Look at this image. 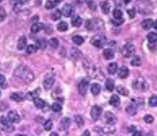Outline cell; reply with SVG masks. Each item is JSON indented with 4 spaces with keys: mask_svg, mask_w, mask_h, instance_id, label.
<instances>
[{
    "mask_svg": "<svg viewBox=\"0 0 157 136\" xmlns=\"http://www.w3.org/2000/svg\"><path fill=\"white\" fill-rule=\"evenodd\" d=\"M50 136H58V134L57 132H52L50 134Z\"/></svg>",
    "mask_w": 157,
    "mask_h": 136,
    "instance_id": "obj_54",
    "label": "cell"
},
{
    "mask_svg": "<svg viewBox=\"0 0 157 136\" xmlns=\"http://www.w3.org/2000/svg\"><path fill=\"white\" fill-rule=\"evenodd\" d=\"M61 2V1H55H55H51V0L47 1L45 3V8L47 9H52L54 8H55Z\"/></svg>",
    "mask_w": 157,
    "mask_h": 136,
    "instance_id": "obj_27",
    "label": "cell"
},
{
    "mask_svg": "<svg viewBox=\"0 0 157 136\" xmlns=\"http://www.w3.org/2000/svg\"><path fill=\"white\" fill-rule=\"evenodd\" d=\"M71 55L75 59H79L82 56V54L81 52L79 49L76 48H72L71 49Z\"/></svg>",
    "mask_w": 157,
    "mask_h": 136,
    "instance_id": "obj_31",
    "label": "cell"
},
{
    "mask_svg": "<svg viewBox=\"0 0 157 136\" xmlns=\"http://www.w3.org/2000/svg\"><path fill=\"white\" fill-rule=\"evenodd\" d=\"M52 110L55 112H58L62 110V106L58 103H54L51 106Z\"/></svg>",
    "mask_w": 157,
    "mask_h": 136,
    "instance_id": "obj_43",
    "label": "cell"
},
{
    "mask_svg": "<svg viewBox=\"0 0 157 136\" xmlns=\"http://www.w3.org/2000/svg\"><path fill=\"white\" fill-rule=\"evenodd\" d=\"M71 25L74 27H79L82 25V18L78 16V15H74L71 18Z\"/></svg>",
    "mask_w": 157,
    "mask_h": 136,
    "instance_id": "obj_17",
    "label": "cell"
},
{
    "mask_svg": "<svg viewBox=\"0 0 157 136\" xmlns=\"http://www.w3.org/2000/svg\"><path fill=\"white\" fill-rule=\"evenodd\" d=\"M144 120L147 123H152L154 121V118L151 115H146L144 117Z\"/></svg>",
    "mask_w": 157,
    "mask_h": 136,
    "instance_id": "obj_46",
    "label": "cell"
},
{
    "mask_svg": "<svg viewBox=\"0 0 157 136\" xmlns=\"http://www.w3.org/2000/svg\"><path fill=\"white\" fill-rule=\"evenodd\" d=\"M136 130V127L132 125V126H130L128 128V131L129 132H134V131Z\"/></svg>",
    "mask_w": 157,
    "mask_h": 136,
    "instance_id": "obj_50",
    "label": "cell"
},
{
    "mask_svg": "<svg viewBox=\"0 0 157 136\" xmlns=\"http://www.w3.org/2000/svg\"><path fill=\"white\" fill-rule=\"evenodd\" d=\"M5 81H6V78L4 76H3L2 74H0V86H2L5 83Z\"/></svg>",
    "mask_w": 157,
    "mask_h": 136,
    "instance_id": "obj_49",
    "label": "cell"
},
{
    "mask_svg": "<svg viewBox=\"0 0 157 136\" xmlns=\"http://www.w3.org/2000/svg\"><path fill=\"white\" fill-rule=\"evenodd\" d=\"M61 16H62V12L59 9H57L51 14V19L53 21H57L61 18Z\"/></svg>",
    "mask_w": 157,
    "mask_h": 136,
    "instance_id": "obj_34",
    "label": "cell"
},
{
    "mask_svg": "<svg viewBox=\"0 0 157 136\" xmlns=\"http://www.w3.org/2000/svg\"><path fill=\"white\" fill-rule=\"evenodd\" d=\"M72 40L73 42H74L76 45H80L82 44H83L85 42V39L84 38L79 35H76L72 38Z\"/></svg>",
    "mask_w": 157,
    "mask_h": 136,
    "instance_id": "obj_32",
    "label": "cell"
},
{
    "mask_svg": "<svg viewBox=\"0 0 157 136\" xmlns=\"http://www.w3.org/2000/svg\"><path fill=\"white\" fill-rule=\"evenodd\" d=\"M53 122L50 120H47L44 125V128L46 131H50L53 127Z\"/></svg>",
    "mask_w": 157,
    "mask_h": 136,
    "instance_id": "obj_42",
    "label": "cell"
},
{
    "mask_svg": "<svg viewBox=\"0 0 157 136\" xmlns=\"http://www.w3.org/2000/svg\"><path fill=\"white\" fill-rule=\"evenodd\" d=\"M103 23L99 18L88 19L85 22V28L88 31H96L100 30Z\"/></svg>",
    "mask_w": 157,
    "mask_h": 136,
    "instance_id": "obj_2",
    "label": "cell"
},
{
    "mask_svg": "<svg viewBox=\"0 0 157 136\" xmlns=\"http://www.w3.org/2000/svg\"><path fill=\"white\" fill-rule=\"evenodd\" d=\"M36 47H38V49H45V47L47 46V42L45 39H42L39 40V41L37 42V45H36Z\"/></svg>",
    "mask_w": 157,
    "mask_h": 136,
    "instance_id": "obj_44",
    "label": "cell"
},
{
    "mask_svg": "<svg viewBox=\"0 0 157 136\" xmlns=\"http://www.w3.org/2000/svg\"><path fill=\"white\" fill-rule=\"evenodd\" d=\"M103 57L106 59L110 60L114 58V52L111 49H106L103 52Z\"/></svg>",
    "mask_w": 157,
    "mask_h": 136,
    "instance_id": "obj_21",
    "label": "cell"
},
{
    "mask_svg": "<svg viewBox=\"0 0 157 136\" xmlns=\"http://www.w3.org/2000/svg\"><path fill=\"white\" fill-rule=\"evenodd\" d=\"M116 90H117L119 94H120V95H122V96H126L129 94L128 90L126 88H125V86L122 85H119L116 87Z\"/></svg>",
    "mask_w": 157,
    "mask_h": 136,
    "instance_id": "obj_29",
    "label": "cell"
},
{
    "mask_svg": "<svg viewBox=\"0 0 157 136\" xmlns=\"http://www.w3.org/2000/svg\"><path fill=\"white\" fill-rule=\"evenodd\" d=\"M147 38L148 41L150 43L154 44L156 42H157V33L153 32V31L149 33L147 36Z\"/></svg>",
    "mask_w": 157,
    "mask_h": 136,
    "instance_id": "obj_28",
    "label": "cell"
},
{
    "mask_svg": "<svg viewBox=\"0 0 157 136\" xmlns=\"http://www.w3.org/2000/svg\"><path fill=\"white\" fill-rule=\"evenodd\" d=\"M138 105L135 101H132L126 107V112L131 116H134L138 112Z\"/></svg>",
    "mask_w": 157,
    "mask_h": 136,
    "instance_id": "obj_7",
    "label": "cell"
},
{
    "mask_svg": "<svg viewBox=\"0 0 157 136\" xmlns=\"http://www.w3.org/2000/svg\"><path fill=\"white\" fill-rule=\"evenodd\" d=\"M74 121L76 122V123L77 124L78 127H82L84 126V120L80 115H76V116L74 117Z\"/></svg>",
    "mask_w": 157,
    "mask_h": 136,
    "instance_id": "obj_36",
    "label": "cell"
},
{
    "mask_svg": "<svg viewBox=\"0 0 157 136\" xmlns=\"http://www.w3.org/2000/svg\"><path fill=\"white\" fill-rule=\"evenodd\" d=\"M89 86V81L87 79L82 80L78 85L79 93L82 96H85L87 93L88 88Z\"/></svg>",
    "mask_w": 157,
    "mask_h": 136,
    "instance_id": "obj_5",
    "label": "cell"
},
{
    "mask_svg": "<svg viewBox=\"0 0 157 136\" xmlns=\"http://www.w3.org/2000/svg\"><path fill=\"white\" fill-rule=\"evenodd\" d=\"M107 43V38L103 35H96L90 39V44L98 49L103 48Z\"/></svg>",
    "mask_w": 157,
    "mask_h": 136,
    "instance_id": "obj_3",
    "label": "cell"
},
{
    "mask_svg": "<svg viewBox=\"0 0 157 136\" xmlns=\"http://www.w3.org/2000/svg\"><path fill=\"white\" fill-rule=\"evenodd\" d=\"M133 86L136 90H141L144 91H147L148 88V85L146 82V81H141V80H138L134 81Z\"/></svg>",
    "mask_w": 157,
    "mask_h": 136,
    "instance_id": "obj_8",
    "label": "cell"
},
{
    "mask_svg": "<svg viewBox=\"0 0 157 136\" xmlns=\"http://www.w3.org/2000/svg\"><path fill=\"white\" fill-rule=\"evenodd\" d=\"M8 118L9 121L12 123H18L20 120L19 115L14 110H11L8 113Z\"/></svg>",
    "mask_w": 157,
    "mask_h": 136,
    "instance_id": "obj_10",
    "label": "cell"
},
{
    "mask_svg": "<svg viewBox=\"0 0 157 136\" xmlns=\"http://www.w3.org/2000/svg\"><path fill=\"white\" fill-rule=\"evenodd\" d=\"M148 105L152 107L157 106V95H152V96L148 100Z\"/></svg>",
    "mask_w": 157,
    "mask_h": 136,
    "instance_id": "obj_38",
    "label": "cell"
},
{
    "mask_svg": "<svg viewBox=\"0 0 157 136\" xmlns=\"http://www.w3.org/2000/svg\"><path fill=\"white\" fill-rule=\"evenodd\" d=\"M105 86L109 91H112L115 88V81L111 78L107 79L105 82Z\"/></svg>",
    "mask_w": 157,
    "mask_h": 136,
    "instance_id": "obj_24",
    "label": "cell"
},
{
    "mask_svg": "<svg viewBox=\"0 0 157 136\" xmlns=\"http://www.w3.org/2000/svg\"><path fill=\"white\" fill-rule=\"evenodd\" d=\"M0 95H1V91H0Z\"/></svg>",
    "mask_w": 157,
    "mask_h": 136,
    "instance_id": "obj_56",
    "label": "cell"
},
{
    "mask_svg": "<svg viewBox=\"0 0 157 136\" xmlns=\"http://www.w3.org/2000/svg\"><path fill=\"white\" fill-rule=\"evenodd\" d=\"M74 11V8L72 7V6L69 4H65L63 6L62 11H61V12H62V14H63L64 16L68 17L72 15Z\"/></svg>",
    "mask_w": 157,
    "mask_h": 136,
    "instance_id": "obj_11",
    "label": "cell"
},
{
    "mask_svg": "<svg viewBox=\"0 0 157 136\" xmlns=\"http://www.w3.org/2000/svg\"><path fill=\"white\" fill-rule=\"evenodd\" d=\"M135 52L136 49L134 45L130 43H127L124 45L121 50L123 55L125 58H130L133 56H134Z\"/></svg>",
    "mask_w": 157,
    "mask_h": 136,
    "instance_id": "obj_4",
    "label": "cell"
},
{
    "mask_svg": "<svg viewBox=\"0 0 157 136\" xmlns=\"http://www.w3.org/2000/svg\"><path fill=\"white\" fill-rule=\"evenodd\" d=\"M117 64L115 62H112L109 63L107 66V72L109 74L114 75L117 70Z\"/></svg>",
    "mask_w": 157,
    "mask_h": 136,
    "instance_id": "obj_25",
    "label": "cell"
},
{
    "mask_svg": "<svg viewBox=\"0 0 157 136\" xmlns=\"http://www.w3.org/2000/svg\"><path fill=\"white\" fill-rule=\"evenodd\" d=\"M44 29H45V25L41 22H38L36 23H34L32 25L31 28V31L34 33H37Z\"/></svg>",
    "mask_w": 157,
    "mask_h": 136,
    "instance_id": "obj_16",
    "label": "cell"
},
{
    "mask_svg": "<svg viewBox=\"0 0 157 136\" xmlns=\"http://www.w3.org/2000/svg\"><path fill=\"white\" fill-rule=\"evenodd\" d=\"M102 112H103V109L102 108L99 106H94L91 109L90 111V115L94 121L98 120L101 115L102 114Z\"/></svg>",
    "mask_w": 157,
    "mask_h": 136,
    "instance_id": "obj_6",
    "label": "cell"
},
{
    "mask_svg": "<svg viewBox=\"0 0 157 136\" xmlns=\"http://www.w3.org/2000/svg\"><path fill=\"white\" fill-rule=\"evenodd\" d=\"M38 50V47H36V45L31 44L26 47V52L28 54H32L34 53H36Z\"/></svg>",
    "mask_w": 157,
    "mask_h": 136,
    "instance_id": "obj_39",
    "label": "cell"
},
{
    "mask_svg": "<svg viewBox=\"0 0 157 136\" xmlns=\"http://www.w3.org/2000/svg\"><path fill=\"white\" fill-rule=\"evenodd\" d=\"M49 44L52 48L57 49L59 45V41L56 38H52L49 40Z\"/></svg>",
    "mask_w": 157,
    "mask_h": 136,
    "instance_id": "obj_40",
    "label": "cell"
},
{
    "mask_svg": "<svg viewBox=\"0 0 157 136\" xmlns=\"http://www.w3.org/2000/svg\"><path fill=\"white\" fill-rule=\"evenodd\" d=\"M109 104L114 107H117L120 104V98L117 94H113L109 99Z\"/></svg>",
    "mask_w": 157,
    "mask_h": 136,
    "instance_id": "obj_15",
    "label": "cell"
},
{
    "mask_svg": "<svg viewBox=\"0 0 157 136\" xmlns=\"http://www.w3.org/2000/svg\"><path fill=\"white\" fill-rule=\"evenodd\" d=\"M100 7L102 12H103L104 14H108L110 12L111 10V4L108 1H104L100 2Z\"/></svg>",
    "mask_w": 157,
    "mask_h": 136,
    "instance_id": "obj_18",
    "label": "cell"
},
{
    "mask_svg": "<svg viewBox=\"0 0 157 136\" xmlns=\"http://www.w3.org/2000/svg\"><path fill=\"white\" fill-rule=\"evenodd\" d=\"M153 28L157 30V20H156V21L155 22H153Z\"/></svg>",
    "mask_w": 157,
    "mask_h": 136,
    "instance_id": "obj_53",
    "label": "cell"
},
{
    "mask_svg": "<svg viewBox=\"0 0 157 136\" xmlns=\"http://www.w3.org/2000/svg\"><path fill=\"white\" fill-rule=\"evenodd\" d=\"M0 122H1V123L2 125H3L4 126L6 127H8L9 128L11 126H10L9 125V122L8 121V120H7L3 115H2V116L1 117V118H0Z\"/></svg>",
    "mask_w": 157,
    "mask_h": 136,
    "instance_id": "obj_45",
    "label": "cell"
},
{
    "mask_svg": "<svg viewBox=\"0 0 157 136\" xmlns=\"http://www.w3.org/2000/svg\"><path fill=\"white\" fill-rule=\"evenodd\" d=\"M14 76L25 82H31L35 79V75L33 71L27 66L21 65L18 66L13 72Z\"/></svg>",
    "mask_w": 157,
    "mask_h": 136,
    "instance_id": "obj_1",
    "label": "cell"
},
{
    "mask_svg": "<svg viewBox=\"0 0 157 136\" xmlns=\"http://www.w3.org/2000/svg\"><path fill=\"white\" fill-rule=\"evenodd\" d=\"M101 87L99 84L93 83L91 85L90 91H91V93L93 95H94V96L99 94L101 92Z\"/></svg>",
    "mask_w": 157,
    "mask_h": 136,
    "instance_id": "obj_22",
    "label": "cell"
},
{
    "mask_svg": "<svg viewBox=\"0 0 157 136\" xmlns=\"http://www.w3.org/2000/svg\"><path fill=\"white\" fill-rule=\"evenodd\" d=\"M111 21L112 25H114L115 26H119L125 22V19L124 18H121L119 19H115L114 18L111 20Z\"/></svg>",
    "mask_w": 157,
    "mask_h": 136,
    "instance_id": "obj_41",
    "label": "cell"
},
{
    "mask_svg": "<svg viewBox=\"0 0 157 136\" xmlns=\"http://www.w3.org/2000/svg\"><path fill=\"white\" fill-rule=\"evenodd\" d=\"M130 63L133 66H140L141 65V59L140 57L138 55L133 56Z\"/></svg>",
    "mask_w": 157,
    "mask_h": 136,
    "instance_id": "obj_35",
    "label": "cell"
},
{
    "mask_svg": "<svg viewBox=\"0 0 157 136\" xmlns=\"http://www.w3.org/2000/svg\"><path fill=\"white\" fill-rule=\"evenodd\" d=\"M71 123V121L70 118H67V117H65L60 121V129L62 131L66 130L70 126Z\"/></svg>",
    "mask_w": 157,
    "mask_h": 136,
    "instance_id": "obj_12",
    "label": "cell"
},
{
    "mask_svg": "<svg viewBox=\"0 0 157 136\" xmlns=\"http://www.w3.org/2000/svg\"><path fill=\"white\" fill-rule=\"evenodd\" d=\"M33 101H34V103H35V106L39 108H43L45 106V101L43 99H40L39 98H35L33 99Z\"/></svg>",
    "mask_w": 157,
    "mask_h": 136,
    "instance_id": "obj_33",
    "label": "cell"
},
{
    "mask_svg": "<svg viewBox=\"0 0 157 136\" xmlns=\"http://www.w3.org/2000/svg\"><path fill=\"white\" fill-rule=\"evenodd\" d=\"M153 20L148 18V19H146L144 20H143L141 23V26L143 29H144V30L147 31L152 28V27L153 26Z\"/></svg>",
    "mask_w": 157,
    "mask_h": 136,
    "instance_id": "obj_19",
    "label": "cell"
},
{
    "mask_svg": "<svg viewBox=\"0 0 157 136\" xmlns=\"http://www.w3.org/2000/svg\"><path fill=\"white\" fill-rule=\"evenodd\" d=\"M57 28L58 31L60 32H65L68 29V24L65 21H61L58 23Z\"/></svg>",
    "mask_w": 157,
    "mask_h": 136,
    "instance_id": "obj_30",
    "label": "cell"
},
{
    "mask_svg": "<svg viewBox=\"0 0 157 136\" xmlns=\"http://www.w3.org/2000/svg\"><path fill=\"white\" fill-rule=\"evenodd\" d=\"M27 44V39L25 36H21L20 37L17 42V48L18 50H22L24 49Z\"/></svg>",
    "mask_w": 157,
    "mask_h": 136,
    "instance_id": "obj_20",
    "label": "cell"
},
{
    "mask_svg": "<svg viewBox=\"0 0 157 136\" xmlns=\"http://www.w3.org/2000/svg\"><path fill=\"white\" fill-rule=\"evenodd\" d=\"M81 136H90V132L88 130H87L82 134Z\"/></svg>",
    "mask_w": 157,
    "mask_h": 136,
    "instance_id": "obj_51",
    "label": "cell"
},
{
    "mask_svg": "<svg viewBox=\"0 0 157 136\" xmlns=\"http://www.w3.org/2000/svg\"><path fill=\"white\" fill-rule=\"evenodd\" d=\"M127 13L129 16V17L131 18H133L135 16H136V12L134 9H129L127 11Z\"/></svg>",
    "mask_w": 157,
    "mask_h": 136,
    "instance_id": "obj_48",
    "label": "cell"
},
{
    "mask_svg": "<svg viewBox=\"0 0 157 136\" xmlns=\"http://www.w3.org/2000/svg\"><path fill=\"white\" fill-rule=\"evenodd\" d=\"M104 118L106 120V123L111 126L115 125L116 121H117V118H116L115 115L109 111H107L105 113Z\"/></svg>",
    "mask_w": 157,
    "mask_h": 136,
    "instance_id": "obj_9",
    "label": "cell"
},
{
    "mask_svg": "<svg viewBox=\"0 0 157 136\" xmlns=\"http://www.w3.org/2000/svg\"><path fill=\"white\" fill-rule=\"evenodd\" d=\"M129 74V69H128V68L126 66L121 67L119 69L118 72H117L119 77L121 79H125L127 78Z\"/></svg>",
    "mask_w": 157,
    "mask_h": 136,
    "instance_id": "obj_13",
    "label": "cell"
},
{
    "mask_svg": "<svg viewBox=\"0 0 157 136\" xmlns=\"http://www.w3.org/2000/svg\"><path fill=\"white\" fill-rule=\"evenodd\" d=\"M132 136H142V134L140 131H136Z\"/></svg>",
    "mask_w": 157,
    "mask_h": 136,
    "instance_id": "obj_52",
    "label": "cell"
},
{
    "mask_svg": "<svg viewBox=\"0 0 157 136\" xmlns=\"http://www.w3.org/2000/svg\"><path fill=\"white\" fill-rule=\"evenodd\" d=\"M87 3H88V7H89L90 9L93 10V11L97 10V4H95L93 1H87Z\"/></svg>",
    "mask_w": 157,
    "mask_h": 136,
    "instance_id": "obj_47",
    "label": "cell"
},
{
    "mask_svg": "<svg viewBox=\"0 0 157 136\" xmlns=\"http://www.w3.org/2000/svg\"><path fill=\"white\" fill-rule=\"evenodd\" d=\"M41 93V89L40 88H38L35 90H34L33 91L28 92L26 94V98L27 99H34L35 98H38V96Z\"/></svg>",
    "mask_w": 157,
    "mask_h": 136,
    "instance_id": "obj_14",
    "label": "cell"
},
{
    "mask_svg": "<svg viewBox=\"0 0 157 136\" xmlns=\"http://www.w3.org/2000/svg\"><path fill=\"white\" fill-rule=\"evenodd\" d=\"M10 98L13 100L15 101L16 102H20L22 101L25 99V96L23 95L22 93H12L11 96Z\"/></svg>",
    "mask_w": 157,
    "mask_h": 136,
    "instance_id": "obj_26",
    "label": "cell"
},
{
    "mask_svg": "<svg viewBox=\"0 0 157 136\" xmlns=\"http://www.w3.org/2000/svg\"><path fill=\"white\" fill-rule=\"evenodd\" d=\"M55 83V80L52 78H47L43 81V86L46 90H49L52 88Z\"/></svg>",
    "mask_w": 157,
    "mask_h": 136,
    "instance_id": "obj_23",
    "label": "cell"
},
{
    "mask_svg": "<svg viewBox=\"0 0 157 136\" xmlns=\"http://www.w3.org/2000/svg\"><path fill=\"white\" fill-rule=\"evenodd\" d=\"M112 14H113L114 18L119 19V18H123V15H124V13H123V12L121 9H118V8H115L114 9L112 12Z\"/></svg>",
    "mask_w": 157,
    "mask_h": 136,
    "instance_id": "obj_37",
    "label": "cell"
},
{
    "mask_svg": "<svg viewBox=\"0 0 157 136\" xmlns=\"http://www.w3.org/2000/svg\"><path fill=\"white\" fill-rule=\"evenodd\" d=\"M16 136H26V135H23V134H17Z\"/></svg>",
    "mask_w": 157,
    "mask_h": 136,
    "instance_id": "obj_55",
    "label": "cell"
}]
</instances>
